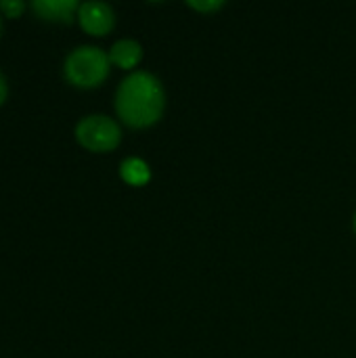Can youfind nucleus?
<instances>
[{
    "label": "nucleus",
    "mask_w": 356,
    "mask_h": 358,
    "mask_svg": "<svg viewBox=\"0 0 356 358\" xmlns=\"http://www.w3.org/2000/svg\"><path fill=\"white\" fill-rule=\"evenodd\" d=\"M164 86L149 71H132L118 86L115 111L122 122L132 128H147L155 124L164 113Z\"/></svg>",
    "instance_id": "1"
},
{
    "label": "nucleus",
    "mask_w": 356,
    "mask_h": 358,
    "mask_svg": "<svg viewBox=\"0 0 356 358\" xmlns=\"http://www.w3.org/2000/svg\"><path fill=\"white\" fill-rule=\"evenodd\" d=\"M109 63H111L109 55L103 48L84 44V46L73 48L65 57L63 71L71 84L80 88H92V86H99L107 78Z\"/></svg>",
    "instance_id": "2"
},
{
    "label": "nucleus",
    "mask_w": 356,
    "mask_h": 358,
    "mask_svg": "<svg viewBox=\"0 0 356 358\" xmlns=\"http://www.w3.org/2000/svg\"><path fill=\"white\" fill-rule=\"evenodd\" d=\"M76 138L82 147L90 151H111L120 145L122 132L115 120L94 113L86 115L76 124Z\"/></svg>",
    "instance_id": "3"
},
{
    "label": "nucleus",
    "mask_w": 356,
    "mask_h": 358,
    "mask_svg": "<svg viewBox=\"0 0 356 358\" xmlns=\"http://www.w3.org/2000/svg\"><path fill=\"white\" fill-rule=\"evenodd\" d=\"M78 19L80 25L92 34V36H105L111 31L113 23H115V15L113 8L107 2H99V0H86L80 4L78 8Z\"/></svg>",
    "instance_id": "4"
},
{
    "label": "nucleus",
    "mask_w": 356,
    "mask_h": 358,
    "mask_svg": "<svg viewBox=\"0 0 356 358\" xmlns=\"http://www.w3.org/2000/svg\"><path fill=\"white\" fill-rule=\"evenodd\" d=\"M31 8L48 21H71L73 13L80 8L76 0H34Z\"/></svg>",
    "instance_id": "5"
},
{
    "label": "nucleus",
    "mask_w": 356,
    "mask_h": 358,
    "mask_svg": "<svg viewBox=\"0 0 356 358\" xmlns=\"http://www.w3.org/2000/svg\"><path fill=\"white\" fill-rule=\"evenodd\" d=\"M141 59H143V46L136 40H130V38L118 40L109 50V61L115 63L122 69L136 67L141 63Z\"/></svg>",
    "instance_id": "6"
},
{
    "label": "nucleus",
    "mask_w": 356,
    "mask_h": 358,
    "mask_svg": "<svg viewBox=\"0 0 356 358\" xmlns=\"http://www.w3.org/2000/svg\"><path fill=\"white\" fill-rule=\"evenodd\" d=\"M120 174H122V178H124L128 185H132V187H143V185H147L149 178H151L149 166H147L143 159H138V157H126V159L122 162V166H120Z\"/></svg>",
    "instance_id": "7"
},
{
    "label": "nucleus",
    "mask_w": 356,
    "mask_h": 358,
    "mask_svg": "<svg viewBox=\"0 0 356 358\" xmlns=\"http://www.w3.org/2000/svg\"><path fill=\"white\" fill-rule=\"evenodd\" d=\"M189 6L199 13H214V10H220L225 6V2L222 0H204V2L193 0V2H189Z\"/></svg>",
    "instance_id": "8"
},
{
    "label": "nucleus",
    "mask_w": 356,
    "mask_h": 358,
    "mask_svg": "<svg viewBox=\"0 0 356 358\" xmlns=\"http://www.w3.org/2000/svg\"><path fill=\"white\" fill-rule=\"evenodd\" d=\"M0 8L10 15V17H17L23 8H25V2L23 0H0Z\"/></svg>",
    "instance_id": "9"
},
{
    "label": "nucleus",
    "mask_w": 356,
    "mask_h": 358,
    "mask_svg": "<svg viewBox=\"0 0 356 358\" xmlns=\"http://www.w3.org/2000/svg\"><path fill=\"white\" fill-rule=\"evenodd\" d=\"M6 90H8V86H6V78H4V73L0 71V103L6 99Z\"/></svg>",
    "instance_id": "10"
},
{
    "label": "nucleus",
    "mask_w": 356,
    "mask_h": 358,
    "mask_svg": "<svg viewBox=\"0 0 356 358\" xmlns=\"http://www.w3.org/2000/svg\"><path fill=\"white\" fill-rule=\"evenodd\" d=\"M355 233H356V214H355Z\"/></svg>",
    "instance_id": "11"
},
{
    "label": "nucleus",
    "mask_w": 356,
    "mask_h": 358,
    "mask_svg": "<svg viewBox=\"0 0 356 358\" xmlns=\"http://www.w3.org/2000/svg\"><path fill=\"white\" fill-rule=\"evenodd\" d=\"M0 29H2V21H0Z\"/></svg>",
    "instance_id": "12"
}]
</instances>
